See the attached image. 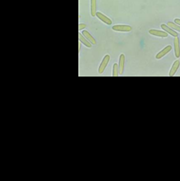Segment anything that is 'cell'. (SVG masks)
I'll return each instance as SVG.
<instances>
[{
    "instance_id": "obj_9",
    "label": "cell",
    "mask_w": 180,
    "mask_h": 181,
    "mask_svg": "<svg viewBox=\"0 0 180 181\" xmlns=\"http://www.w3.org/2000/svg\"><path fill=\"white\" fill-rule=\"evenodd\" d=\"M124 63H125V56L123 54L120 55V59H119V71L120 74H123V70H124Z\"/></svg>"
},
{
    "instance_id": "obj_13",
    "label": "cell",
    "mask_w": 180,
    "mask_h": 181,
    "mask_svg": "<svg viewBox=\"0 0 180 181\" xmlns=\"http://www.w3.org/2000/svg\"><path fill=\"white\" fill-rule=\"evenodd\" d=\"M119 75H120L119 65L117 63H114L113 66V77H118Z\"/></svg>"
},
{
    "instance_id": "obj_5",
    "label": "cell",
    "mask_w": 180,
    "mask_h": 181,
    "mask_svg": "<svg viewBox=\"0 0 180 181\" xmlns=\"http://www.w3.org/2000/svg\"><path fill=\"white\" fill-rule=\"evenodd\" d=\"M113 31H117V32H131L132 31V27L130 25H113L112 28Z\"/></svg>"
},
{
    "instance_id": "obj_1",
    "label": "cell",
    "mask_w": 180,
    "mask_h": 181,
    "mask_svg": "<svg viewBox=\"0 0 180 181\" xmlns=\"http://www.w3.org/2000/svg\"><path fill=\"white\" fill-rule=\"evenodd\" d=\"M109 60H110V56L107 54V55H105V56L104 57V59H103V60L101 61V64H100V66H99V69H98V72H99L100 74H102V73L105 71V68H106V66L108 65Z\"/></svg>"
},
{
    "instance_id": "obj_8",
    "label": "cell",
    "mask_w": 180,
    "mask_h": 181,
    "mask_svg": "<svg viewBox=\"0 0 180 181\" xmlns=\"http://www.w3.org/2000/svg\"><path fill=\"white\" fill-rule=\"evenodd\" d=\"M179 66H180V61H179L178 60H176L173 63L172 67H171V70H170V71H169V76H170V77H173V76L176 74V72L177 71V70H178V68H179Z\"/></svg>"
},
{
    "instance_id": "obj_2",
    "label": "cell",
    "mask_w": 180,
    "mask_h": 181,
    "mask_svg": "<svg viewBox=\"0 0 180 181\" xmlns=\"http://www.w3.org/2000/svg\"><path fill=\"white\" fill-rule=\"evenodd\" d=\"M149 32L151 34L154 35V36H157V37H167L168 36V32H165V31H160V30H157V29H151L149 31Z\"/></svg>"
},
{
    "instance_id": "obj_4",
    "label": "cell",
    "mask_w": 180,
    "mask_h": 181,
    "mask_svg": "<svg viewBox=\"0 0 180 181\" xmlns=\"http://www.w3.org/2000/svg\"><path fill=\"white\" fill-rule=\"evenodd\" d=\"M174 50H175V56L176 58L180 57V41L178 37H175L174 39Z\"/></svg>"
},
{
    "instance_id": "obj_12",
    "label": "cell",
    "mask_w": 180,
    "mask_h": 181,
    "mask_svg": "<svg viewBox=\"0 0 180 181\" xmlns=\"http://www.w3.org/2000/svg\"><path fill=\"white\" fill-rule=\"evenodd\" d=\"M96 0H90V11L92 16H96Z\"/></svg>"
},
{
    "instance_id": "obj_3",
    "label": "cell",
    "mask_w": 180,
    "mask_h": 181,
    "mask_svg": "<svg viewBox=\"0 0 180 181\" xmlns=\"http://www.w3.org/2000/svg\"><path fill=\"white\" fill-rule=\"evenodd\" d=\"M172 50V46L171 45H168V46H166L164 49H163L162 51H160L157 55H156V59H161V58H163L164 57L165 55H167L170 51Z\"/></svg>"
},
{
    "instance_id": "obj_15",
    "label": "cell",
    "mask_w": 180,
    "mask_h": 181,
    "mask_svg": "<svg viewBox=\"0 0 180 181\" xmlns=\"http://www.w3.org/2000/svg\"><path fill=\"white\" fill-rule=\"evenodd\" d=\"M86 27H87V25H86L85 24H79L78 29H79V31H81V30H84V29H86Z\"/></svg>"
},
{
    "instance_id": "obj_11",
    "label": "cell",
    "mask_w": 180,
    "mask_h": 181,
    "mask_svg": "<svg viewBox=\"0 0 180 181\" xmlns=\"http://www.w3.org/2000/svg\"><path fill=\"white\" fill-rule=\"evenodd\" d=\"M81 34H83V35H84V36H85V37L87 39V41H88L90 43H92V44H95V43H96V41L94 39V37H93V36H92V35L89 34V32H88L87 31L84 30L82 32H81Z\"/></svg>"
},
{
    "instance_id": "obj_6",
    "label": "cell",
    "mask_w": 180,
    "mask_h": 181,
    "mask_svg": "<svg viewBox=\"0 0 180 181\" xmlns=\"http://www.w3.org/2000/svg\"><path fill=\"white\" fill-rule=\"evenodd\" d=\"M96 16L98 18H99L102 22H104L105 24H108V25H110V24H112V20L110 19V18H108L106 15H105L103 13H101V12H96Z\"/></svg>"
},
{
    "instance_id": "obj_10",
    "label": "cell",
    "mask_w": 180,
    "mask_h": 181,
    "mask_svg": "<svg viewBox=\"0 0 180 181\" xmlns=\"http://www.w3.org/2000/svg\"><path fill=\"white\" fill-rule=\"evenodd\" d=\"M78 38H79V42L82 43V44H84L85 46H87V48H91L92 47V43H90L88 41H87V39L82 34H78Z\"/></svg>"
},
{
    "instance_id": "obj_14",
    "label": "cell",
    "mask_w": 180,
    "mask_h": 181,
    "mask_svg": "<svg viewBox=\"0 0 180 181\" xmlns=\"http://www.w3.org/2000/svg\"><path fill=\"white\" fill-rule=\"evenodd\" d=\"M167 25L168 26H169L171 29H173V30H175L176 32H180V26L178 25V24H176L175 22H168V24H167Z\"/></svg>"
},
{
    "instance_id": "obj_16",
    "label": "cell",
    "mask_w": 180,
    "mask_h": 181,
    "mask_svg": "<svg viewBox=\"0 0 180 181\" xmlns=\"http://www.w3.org/2000/svg\"><path fill=\"white\" fill-rule=\"evenodd\" d=\"M176 24H178L179 26H180V19L179 18H176V19H175V21H174Z\"/></svg>"
},
{
    "instance_id": "obj_7",
    "label": "cell",
    "mask_w": 180,
    "mask_h": 181,
    "mask_svg": "<svg viewBox=\"0 0 180 181\" xmlns=\"http://www.w3.org/2000/svg\"><path fill=\"white\" fill-rule=\"evenodd\" d=\"M161 28L163 29V31L167 32L168 34H169L172 35V36H175V37H177V36H178L177 32H176L175 30L171 29V28H170L169 26H168L167 24H161Z\"/></svg>"
}]
</instances>
